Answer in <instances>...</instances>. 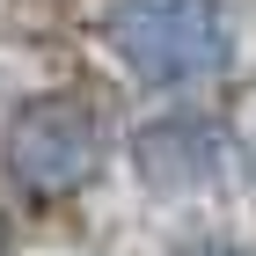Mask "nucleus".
I'll return each instance as SVG.
<instances>
[{"label": "nucleus", "mask_w": 256, "mask_h": 256, "mask_svg": "<svg viewBox=\"0 0 256 256\" xmlns=\"http://www.w3.org/2000/svg\"><path fill=\"white\" fill-rule=\"evenodd\" d=\"M132 168L146 176V190H161V198L212 190V176H220V132L205 118H154V124L132 132Z\"/></svg>", "instance_id": "nucleus-3"}, {"label": "nucleus", "mask_w": 256, "mask_h": 256, "mask_svg": "<svg viewBox=\"0 0 256 256\" xmlns=\"http://www.w3.org/2000/svg\"><path fill=\"white\" fill-rule=\"evenodd\" d=\"M176 256H256V249H242V242H190V249H176Z\"/></svg>", "instance_id": "nucleus-4"}, {"label": "nucleus", "mask_w": 256, "mask_h": 256, "mask_svg": "<svg viewBox=\"0 0 256 256\" xmlns=\"http://www.w3.org/2000/svg\"><path fill=\"white\" fill-rule=\"evenodd\" d=\"M102 154H110V139H102L96 102L66 96V88L30 96L8 118V132H0V168H8V183L22 198H37V205H59V198L88 190L96 168H102Z\"/></svg>", "instance_id": "nucleus-2"}, {"label": "nucleus", "mask_w": 256, "mask_h": 256, "mask_svg": "<svg viewBox=\"0 0 256 256\" xmlns=\"http://www.w3.org/2000/svg\"><path fill=\"white\" fill-rule=\"evenodd\" d=\"M102 44L146 88H198L227 74L234 59V30L220 15V0H110Z\"/></svg>", "instance_id": "nucleus-1"}]
</instances>
